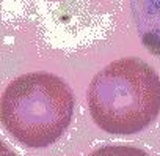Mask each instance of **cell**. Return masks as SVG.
I'll use <instances>...</instances> for the list:
<instances>
[{
    "label": "cell",
    "mask_w": 160,
    "mask_h": 156,
    "mask_svg": "<svg viewBox=\"0 0 160 156\" xmlns=\"http://www.w3.org/2000/svg\"><path fill=\"white\" fill-rule=\"evenodd\" d=\"M130 11L143 46L160 57V0H130Z\"/></svg>",
    "instance_id": "3957f363"
},
{
    "label": "cell",
    "mask_w": 160,
    "mask_h": 156,
    "mask_svg": "<svg viewBox=\"0 0 160 156\" xmlns=\"http://www.w3.org/2000/svg\"><path fill=\"white\" fill-rule=\"evenodd\" d=\"M74 103V93L61 77L46 71L22 74L2 95V123L21 143L42 148L66 131Z\"/></svg>",
    "instance_id": "7a4b0ae2"
},
{
    "label": "cell",
    "mask_w": 160,
    "mask_h": 156,
    "mask_svg": "<svg viewBox=\"0 0 160 156\" xmlns=\"http://www.w3.org/2000/svg\"><path fill=\"white\" fill-rule=\"evenodd\" d=\"M87 96L91 118L101 129L135 134L160 112V77L141 58H119L93 77Z\"/></svg>",
    "instance_id": "6da1fadb"
}]
</instances>
